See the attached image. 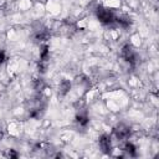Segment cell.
Returning a JSON list of instances; mask_svg holds the SVG:
<instances>
[{
    "label": "cell",
    "mask_w": 159,
    "mask_h": 159,
    "mask_svg": "<svg viewBox=\"0 0 159 159\" xmlns=\"http://www.w3.org/2000/svg\"><path fill=\"white\" fill-rule=\"evenodd\" d=\"M96 17L103 25H109V24L114 22L116 15L111 9H108V7L103 6V5H99V6L96 7Z\"/></svg>",
    "instance_id": "6da1fadb"
},
{
    "label": "cell",
    "mask_w": 159,
    "mask_h": 159,
    "mask_svg": "<svg viewBox=\"0 0 159 159\" xmlns=\"http://www.w3.org/2000/svg\"><path fill=\"white\" fill-rule=\"evenodd\" d=\"M120 56H122L123 60H124L125 62H128L130 66H135L137 62H138V55H137L135 50H134L129 43H127V45H124V46L122 47V50H120Z\"/></svg>",
    "instance_id": "7a4b0ae2"
},
{
    "label": "cell",
    "mask_w": 159,
    "mask_h": 159,
    "mask_svg": "<svg viewBox=\"0 0 159 159\" xmlns=\"http://www.w3.org/2000/svg\"><path fill=\"white\" fill-rule=\"evenodd\" d=\"M113 135L118 139V140H124L127 138H129L130 135V128L124 124V123H119L113 128Z\"/></svg>",
    "instance_id": "3957f363"
},
{
    "label": "cell",
    "mask_w": 159,
    "mask_h": 159,
    "mask_svg": "<svg viewBox=\"0 0 159 159\" xmlns=\"http://www.w3.org/2000/svg\"><path fill=\"white\" fill-rule=\"evenodd\" d=\"M98 145L101 148V150L106 154H109L112 152V139L111 135L108 134H102L98 139Z\"/></svg>",
    "instance_id": "277c9868"
},
{
    "label": "cell",
    "mask_w": 159,
    "mask_h": 159,
    "mask_svg": "<svg viewBox=\"0 0 159 159\" xmlns=\"http://www.w3.org/2000/svg\"><path fill=\"white\" fill-rule=\"evenodd\" d=\"M75 122L77 124L78 128H87L88 125V122H89V118H88V114L84 109H80L75 117Z\"/></svg>",
    "instance_id": "5b68a950"
},
{
    "label": "cell",
    "mask_w": 159,
    "mask_h": 159,
    "mask_svg": "<svg viewBox=\"0 0 159 159\" xmlns=\"http://www.w3.org/2000/svg\"><path fill=\"white\" fill-rule=\"evenodd\" d=\"M114 21H116L120 27H124V29H127V27H129V26L132 25V20H130V17H129V16H127V15L116 16Z\"/></svg>",
    "instance_id": "8992f818"
},
{
    "label": "cell",
    "mask_w": 159,
    "mask_h": 159,
    "mask_svg": "<svg viewBox=\"0 0 159 159\" xmlns=\"http://www.w3.org/2000/svg\"><path fill=\"white\" fill-rule=\"evenodd\" d=\"M70 89H71V82L67 81V80H62L60 82V84H58V94L66 96Z\"/></svg>",
    "instance_id": "52a82bcc"
},
{
    "label": "cell",
    "mask_w": 159,
    "mask_h": 159,
    "mask_svg": "<svg viewBox=\"0 0 159 159\" xmlns=\"http://www.w3.org/2000/svg\"><path fill=\"white\" fill-rule=\"evenodd\" d=\"M123 150H124V153H125L127 155H129V157H135V155H137V148H135V145H134L133 143L127 142V143L124 144V147H123Z\"/></svg>",
    "instance_id": "ba28073f"
},
{
    "label": "cell",
    "mask_w": 159,
    "mask_h": 159,
    "mask_svg": "<svg viewBox=\"0 0 159 159\" xmlns=\"http://www.w3.org/2000/svg\"><path fill=\"white\" fill-rule=\"evenodd\" d=\"M34 87H35V89H36L37 92H42V91L45 89V82H43L41 78H36V80L34 81Z\"/></svg>",
    "instance_id": "9c48e42d"
},
{
    "label": "cell",
    "mask_w": 159,
    "mask_h": 159,
    "mask_svg": "<svg viewBox=\"0 0 159 159\" xmlns=\"http://www.w3.org/2000/svg\"><path fill=\"white\" fill-rule=\"evenodd\" d=\"M5 155H6L7 158H17V157H19V154H17L14 149H9V150H7V153H6Z\"/></svg>",
    "instance_id": "30bf717a"
},
{
    "label": "cell",
    "mask_w": 159,
    "mask_h": 159,
    "mask_svg": "<svg viewBox=\"0 0 159 159\" xmlns=\"http://www.w3.org/2000/svg\"><path fill=\"white\" fill-rule=\"evenodd\" d=\"M6 61V53L4 50H0V65Z\"/></svg>",
    "instance_id": "8fae6325"
},
{
    "label": "cell",
    "mask_w": 159,
    "mask_h": 159,
    "mask_svg": "<svg viewBox=\"0 0 159 159\" xmlns=\"http://www.w3.org/2000/svg\"><path fill=\"white\" fill-rule=\"evenodd\" d=\"M4 134H5V130H4V128L0 125V140L4 138Z\"/></svg>",
    "instance_id": "7c38bea8"
}]
</instances>
